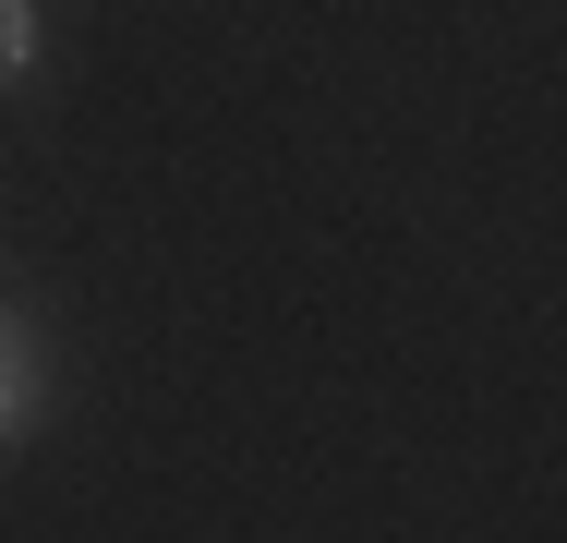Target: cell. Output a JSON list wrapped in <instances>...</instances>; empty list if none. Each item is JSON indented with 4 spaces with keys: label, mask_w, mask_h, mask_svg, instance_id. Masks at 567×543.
Returning a JSON list of instances; mask_svg holds the SVG:
<instances>
[{
    "label": "cell",
    "mask_w": 567,
    "mask_h": 543,
    "mask_svg": "<svg viewBox=\"0 0 567 543\" xmlns=\"http://www.w3.org/2000/svg\"><path fill=\"white\" fill-rule=\"evenodd\" d=\"M37 411H49V350H37L24 315H0V447H24Z\"/></svg>",
    "instance_id": "obj_1"
},
{
    "label": "cell",
    "mask_w": 567,
    "mask_h": 543,
    "mask_svg": "<svg viewBox=\"0 0 567 543\" xmlns=\"http://www.w3.org/2000/svg\"><path fill=\"white\" fill-rule=\"evenodd\" d=\"M37 73H49V12L37 0H0V98L37 85Z\"/></svg>",
    "instance_id": "obj_2"
}]
</instances>
